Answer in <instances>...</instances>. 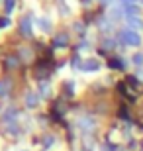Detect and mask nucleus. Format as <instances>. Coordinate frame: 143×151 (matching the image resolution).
Wrapping results in <instances>:
<instances>
[{"mask_svg":"<svg viewBox=\"0 0 143 151\" xmlns=\"http://www.w3.org/2000/svg\"><path fill=\"white\" fill-rule=\"evenodd\" d=\"M10 92V83L8 81H0V96H6Z\"/></svg>","mask_w":143,"mask_h":151,"instance_id":"nucleus-18","label":"nucleus"},{"mask_svg":"<svg viewBox=\"0 0 143 151\" xmlns=\"http://www.w3.org/2000/svg\"><path fill=\"white\" fill-rule=\"evenodd\" d=\"M86 49H90V41H88L86 37L78 39V43L73 47V51H77V53H80V51H86Z\"/></svg>","mask_w":143,"mask_h":151,"instance_id":"nucleus-17","label":"nucleus"},{"mask_svg":"<svg viewBox=\"0 0 143 151\" xmlns=\"http://www.w3.org/2000/svg\"><path fill=\"white\" fill-rule=\"evenodd\" d=\"M83 61H84V59L80 57V53H77V51H75V53L71 55V61H69V65H71L75 71H80V65H83Z\"/></svg>","mask_w":143,"mask_h":151,"instance_id":"nucleus-14","label":"nucleus"},{"mask_svg":"<svg viewBox=\"0 0 143 151\" xmlns=\"http://www.w3.org/2000/svg\"><path fill=\"white\" fill-rule=\"evenodd\" d=\"M39 102H41V96H39V92H33V90H28V92H26V108H28V110L37 108Z\"/></svg>","mask_w":143,"mask_h":151,"instance_id":"nucleus-8","label":"nucleus"},{"mask_svg":"<svg viewBox=\"0 0 143 151\" xmlns=\"http://www.w3.org/2000/svg\"><path fill=\"white\" fill-rule=\"evenodd\" d=\"M139 4H143V0H139Z\"/></svg>","mask_w":143,"mask_h":151,"instance_id":"nucleus-25","label":"nucleus"},{"mask_svg":"<svg viewBox=\"0 0 143 151\" xmlns=\"http://www.w3.org/2000/svg\"><path fill=\"white\" fill-rule=\"evenodd\" d=\"M129 63L126 57L118 55V53H112V55H108V61H106V67L110 69V71H120V73H124L127 67H129Z\"/></svg>","mask_w":143,"mask_h":151,"instance_id":"nucleus-3","label":"nucleus"},{"mask_svg":"<svg viewBox=\"0 0 143 151\" xmlns=\"http://www.w3.org/2000/svg\"><path fill=\"white\" fill-rule=\"evenodd\" d=\"M100 4V8L104 10V8H110V6H114V4H118V0H96Z\"/></svg>","mask_w":143,"mask_h":151,"instance_id":"nucleus-19","label":"nucleus"},{"mask_svg":"<svg viewBox=\"0 0 143 151\" xmlns=\"http://www.w3.org/2000/svg\"><path fill=\"white\" fill-rule=\"evenodd\" d=\"M69 45H71V34L65 32V29L57 32V34L53 35V39H51V47H53V49H67Z\"/></svg>","mask_w":143,"mask_h":151,"instance_id":"nucleus-4","label":"nucleus"},{"mask_svg":"<svg viewBox=\"0 0 143 151\" xmlns=\"http://www.w3.org/2000/svg\"><path fill=\"white\" fill-rule=\"evenodd\" d=\"M57 8H59L61 16H69V14H71V10H69V6H65L63 2H57Z\"/></svg>","mask_w":143,"mask_h":151,"instance_id":"nucleus-20","label":"nucleus"},{"mask_svg":"<svg viewBox=\"0 0 143 151\" xmlns=\"http://www.w3.org/2000/svg\"><path fill=\"white\" fill-rule=\"evenodd\" d=\"M75 126H77L80 137H94V132L98 128V122L92 114H80V116L75 120Z\"/></svg>","mask_w":143,"mask_h":151,"instance_id":"nucleus-2","label":"nucleus"},{"mask_svg":"<svg viewBox=\"0 0 143 151\" xmlns=\"http://www.w3.org/2000/svg\"><path fill=\"white\" fill-rule=\"evenodd\" d=\"M100 69H102V61L96 59V57H88V59L83 61V65H80V71L83 73H98Z\"/></svg>","mask_w":143,"mask_h":151,"instance_id":"nucleus-5","label":"nucleus"},{"mask_svg":"<svg viewBox=\"0 0 143 151\" xmlns=\"http://www.w3.org/2000/svg\"><path fill=\"white\" fill-rule=\"evenodd\" d=\"M129 61H132L133 67L143 69V51H135V53L132 55V59H129Z\"/></svg>","mask_w":143,"mask_h":151,"instance_id":"nucleus-16","label":"nucleus"},{"mask_svg":"<svg viewBox=\"0 0 143 151\" xmlns=\"http://www.w3.org/2000/svg\"><path fill=\"white\" fill-rule=\"evenodd\" d=\"M120 6H129V4H139V0H118Z\"/></svg>","mask_w":143,"mask_h":151,"instance_id":"nucleus-21","label":"nucleus"},{"mask_svg":"<svg viewBox=\"0 0 143 151\" xmlns=\"http://www.w3.org/2000/svg\"><path fill=\"white\" fill-rule=\"evenodd\" d=\"M75 94H77V84H75V81H63V84H61V98L71 100V98H75Z\"/></svg>","mask_w":143,"mask_h":151,"instance_id":"nucleus-6","label":"nucleus"},{"mask_svg":"<svg viewBox=\"0 0 143 151\" xmlns=\"http://www.w3.org/2000/svg\"><path fill=\"white\" fill-rule=\"evenodd\" d=\"M73 32H75V34L78 35V37L83 39V37H86V29H88V24L84 22V20H75V22H73Z\"/></svg>","mask_w":143,"mask_h":151,"instance_id":"nucleus-10","label":"nucleus"},{"mask_svg":"<svg viewBox=\"0 0 143 151\" xmlns=\"http://www.w3.org/2000/svg\"><path fill=\"white\" fill-rule=\"evenodd\" d=\"M20 34L24 37H32L33 35V22H32V16L29 14L22 16V20H20Z\"/></svg>","mask_w":143,"mask_h":151,"instance_id":"nucleus-7","label":"nucleus"},{"mask_svg":"<svg viewBox=\"0 0 143 151\" xmlns=\"http://www.w3.org/2000/svg\"><path fill=\"white\" fill-rule=\"evenodd\" d=\"M124 16L126 18H143V10L139 4H129V6H124ZM124 18V20H126Z\"/></svg>","mask_w":143,"mask_h":151,"instance_id":"nucleus-9","label":"nucleus"},{"mask_svg":"<svg viewBox=\"0 0 143 151\" xmlns=\"http://www.w3.org/2000/svg\"><path fill=\"white\" fill-rule=\"evenodd\" d=\"M55 141H57V135L55 134H45L43 135V141H41V143H43V151L45 149H51V147L55 145Z\"/></svg>","mask_w":143,"mask_h":151,"instance_id":"nucleus-15","label":"nucleus"},{"mask_svg":"<svg viewBox=\"0 0 143 151\" xmlns=\"http://www.w3.org/2000/svg\"><path fill=\"white\" fill-rule=\"evenodd\" d=\"M57 2H65V0H57Z\"/></svg>","mask_w":143,"mask_h":151,"instance_id":"nucleus-24","label":"nucleus"},{"mask_svg":"<svg viewBox=\"0 0 143 151\" xmlns=\"http://www.w3.org/2000/svg\"><path fill=\"white\" fill-rule=\"evenodd\" d=\"M37 26H39V29H41V32H45V34H51V32H53V22H51L47 16L39 18V20H37Z\"/></svg>","mask_w":143,"mask_h":151,"instance_id":"nucleus-12","label":"nucleus"},{"mask_svg":"<svg viewBox=\"0 0 143 151\" xmlns=\"http://www.w3.org/2000/svg\"><path fill=\"white\" fill-rule=\"evenodd\" d=\"M126 28L133 29V32H141L143 29V18H126Z\"/></svg>","mask_w":143,"mask_h":151,"instance_id":"nucleus-11","label":"nucleus"},{"mask_svg":"<svg viewBox=\"0 0 143 151\" xmlns=\"http://www.w3.org/2000/svg\"><path fill=\"white\" fill-rule=\"evenodd\" d=\"M14 4H16V0H6V12L10 14L12 8H14Z\"/></svg>","mask_w":143,"mask_h":151,"instance_id":"nucleus-22","label":"nucleus"},{"mask_svg":"<svg viewBox=\"0 0 143 151\" xmlns=\"http://www.w3.org/2000/svg\"><path fill=\"white\" fill-rule=\"evenodd\" d=\"M116 37L120 41L121 47H133V49H139L143 45V35L139 32H133L129 28H121L116 32Z\"/></svg>","mask_w":143,"mask_h":151,"instance_id":"nucleus-1","label":"nucleus"},{"mask_svg":"<svg viewBox=\"0 0 143 151\" xmlns=\"http://www.w3.org/2000/svg\"><path fill=\"white\" fill-rule=\"evenodd\" d=\"M135 77H137L139 81L143 83V69H137V71H135Z\"/></svg>","mask_w":143,"mask_h":151,"instance_id":"nucleus-23","label":"nucleus"},{"mask_svg":"<svg viewBox=\"0 0 143 151\" xmlns=\"http://www.w3.org/2000/svg\"><path fill=\"white\" fill-rule=\"evenodd\" d=\"M41 151H43V149H41Z\"/></svg>","mask_w":143,"mask_h":151,"instance_id":"nucleus-26","label":"nucleus"},{"mask_svg":"<svg viewBox=\"0 0 143 151\" xmlns=\"http://www.w3.org/2000/svg\"><path fill=\"white\" fill-rule=\"evenodd\" d=\"M39 96H41V98H49L51 96V84H49V81H41V83H39Z\"/></svg>","mask_w":143,"mask_h":151,"instance_id":"nucleus-13","label":"nucleus"}]
</instances>
